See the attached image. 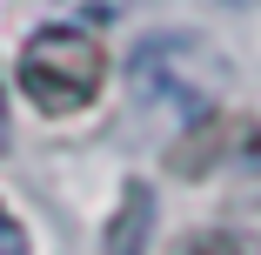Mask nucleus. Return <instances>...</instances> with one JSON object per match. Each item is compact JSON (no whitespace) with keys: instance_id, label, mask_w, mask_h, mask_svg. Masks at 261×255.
Masks as SVG:
<instances>
[{"instance_id":"obj_7","label":"nucleus","mask_w":261,"mask_h":255,"mask_svg":"<svg viewBox=\"0 0 261 255\" xmlns=\"http://www.w3.org/2000/svg\"><path fill=\"white\" fill-rule=\"evenodd\" d=\"M0 148H7V87H0Z\"/></svg>"},{"instance_id":"obj_1","label":"nucleus","mask_w":261,"mask_h":255,"mask_svg":"<svg viewBox=\"0 0 261 255\" xmlns=\"http://www.w3.org/2000/svg\"><path fill=\"white\" fill-rule=\"evenodd\" d=\"M20 94L34 101L40 114H81L94 108V94L108 87V54L87 27H67V20H47L20 40V67H14Z\"/></svg>"},{"instance_id":"obj_4","label":"nucleus","mask_w":261,"mask_h":255,"mask_svg":"<svg viewBox=\"0 0 261 255\" xmlns=\"http://www.w3.org/2000/svg\"><path fill=\"white\" fill-rule=\"evenodd\" d=\"M147 228H154V195H147V181H127L121 208L108 222V255H147Z\"/></svg>"},{"instance_id":"obj_3","label":"nucleus","mask_w":261,"mask_h":255,"mask_svg":"<svg viewBox=\"0 0 261 255\" xmlns=\"http://www.w3.org/2000/svg\"><path fill=\"white\" fill-rule=\"evenodd\" d=\"M248 148H261V128L254 121H241V114H201V121H188V134L174 141V175H207V168H221L228 155H248Z\"/></svg>"},{"instance_id":"obj_5","label":"nucleus","mask_w":261,"mask_h":255,"mask_svg":"<svg viewBox=\"0 0 261 255\" xmlns=\"http://www.w3.org/2000/svg\"><path fill=\"white\" fill-rule=\"evenodd\" d=\"M174 255H241V242H234L228 228H201V235H188Z\"/></svg>"},{"instance_id":"obj_2","label":"nucleus","mask_w":261,"mask_h":255,"mask_svg":"<svg viewBox=\"0 0 261 255\" xmlns=\"http://www.w3.org/2000/svg\"><path fill=\"white\" fill-rule=\"evenodd\" d=\"M127 81L147 94V101H161V108L201 121V114H215V54H207V40L201 34H147L134 47V61H127Z\"/></svg>"},{"instance_id":"obj_6","label":"nucleus","mask_w":261,"mask_h":255,"mask_svg":"<svg viewBox=\"0 0 261 255\" xmlns=\"http://www.w3.org/2000/svg\"><path fill=\"white\" fill-rule=\"evenodd\" d=\"M0 255H34V242H27V228L14 222L7 201H0Z\"/></svg>"}]
</instances>
